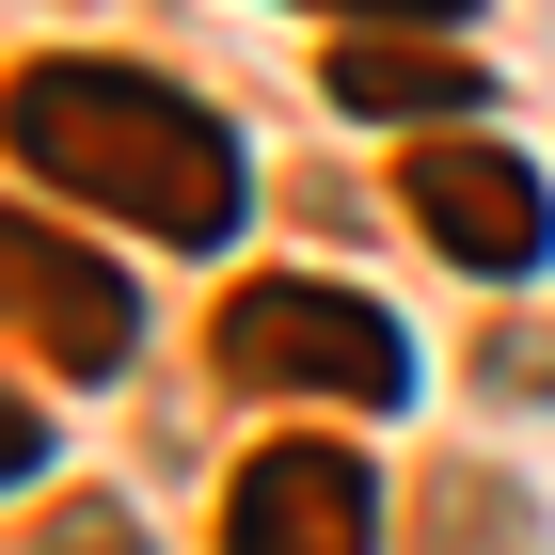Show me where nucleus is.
<instances>
[{
	"label": "nucleus",
	"instance_id": "1",
	"mask_svg": "<svg viewBox=\"0 0 555 555\" xmlns=\"http://www.w3.org/2000/svg\"><path fill=\"white\" fill-rule=\"evenodd\" d=\"M0 143H16L33 191L112 207V222H143V238H222V222H238V143H222V112H191L175 80H143V64H112V48L16 64Z\"/></svg>",
	"mask_w": 555,
	"mask_h": 555
},
{
	"label": "nucleus",
	"instance_id": "2",
	"mask_svg": "<svg viewBox=\"0 0 555 555\" xmlns=\"http://www.w3.org/2000/svg\"><path fill=\"white\" fill-rule=\"evenodd\" d=\"M207 365L255 382V397H334V413H397V397H413V334H397L365 286H318V270L238 286L222 334H207Z\"/></svg>",
	"mask_w": 555,
	"mask_h": 555
},
{
	"label": "nucleus",
	"instance_id": "3",
	"mask_svg": "<svg viewBox=\"0 0 555 555\" xmlns=\"http://www.w3.org/2000/svg\"><path fill=\"white\" fill-rule=\"evenodd\" d=\"M397 207L444 238V255L476 270V286H524V270L555 255V191L508 159V143H476V128H444V143H413V175H397Z\"/></svg>",
	"mask_w": 555,
	"mask_h": 555
},
{
	"label": "nucleus",
	"instance_id": "4",
	"mask_svg": "<svg viewBox=\"0 0 555 555\" xmlns=\"http://www.w3.org/2000/svg\"><path fill=\"white\" fill-rule=\"evenodd\" d=\"M0 301H16V349H33V365H64V382H112V365L143 349L128 270L80 255L64 222H16V238H0Z\"/></svg>",
	"mask_w": 555,
	"mask_h": 555
},
{
	"label": "nucleus",
	"instance_id": "5",
	"mask_svg": "<svg viewBox=\"0 0 555 555\" xmlns=\"http://www.w3.org/2000/svg\"><path fill=\"white\" fill-rule=\"evenodd\" d=\"M222 555H382V476L349 444H255L222 492Z\"/></svg>",
	"mask_w": 555,
	"mask_h": 555
},
{
	"label": "nucleus",
	"instance_id": "6",
	"mask_svg": "<svg viewBox=\"0 0 555 555\" xmlns=\"http://www.w3.org/2000/svg\"><path fill=\"white\" fill-rule=\"evenodd\" d=\"M334 95H349V112H492L476 64L428 48V33H349V48H334Z\"/></svg>",
	"mask_w": 555,
	"mask_h": 555
},
{
	"label": "nucleus",
	"instance_id": "7",
	"mask_svg": "<svg viewBox=\"0 0 555 555\" xmlns=\"http://www.w3.org/2000/svg\"><path fill=\"white\" fill-rule=\"evenodd\" d=\"M318 16H349V33H461V0H318Z\"/></svg>",
	"mask_w": 555,
	"mask_h": 555
}]
</instances>
